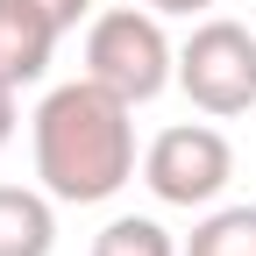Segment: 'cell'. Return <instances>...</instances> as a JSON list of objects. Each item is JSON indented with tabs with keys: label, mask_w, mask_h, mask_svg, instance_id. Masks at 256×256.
<instances>
[{
	"label": "cell",
	"mask_w": 256,
	"mask_h": 256,
	"mask_svg": "<svg viewBox=\"0 0 256 256\" xmlns=\"http://www.w3.org/2000/svg\"><path fill=\"white\" fill-rule=\"evenodd\" d=\"M57 249V214L50 192L0 185V256H50Z\"/></svg>",
	"instance_id": "obj_6"
},
{
	"label": "cell",
	"mask_w": 256,
	"mask_h": 256,
	"mask_svg": "<svg viewBox=\"0 0 256 256\" xmlns=\"http://www.w3.org/2000/svg\"><path fill=\"white\" fill-rule=\"evenodd\" d=\"M57 36H64V28L50 14H36L28 0H0V78H8V86H36L50 72Z\"/></svg>",
	"instance_id": "obj_5"
},
{
	"label": "cell",
	"mask_w": 256,
	"mask_h": 256,
	"mask_svg": "<svg viewBox=\"0 0 256 256\" xmlns=\"http://www.w3.org/2000/svg\"><path fill=\"white\" fill-rule=\"evenodd\" d=\"M86 78L121 92L128 107H150L156 92L178 78V50L164 36L156 8H107L86 28Z\"/></svg>",
	"instance_id": "obj_2"
},
{
	"label": "cell",
	"mask_w": 256,
	"mask_h": 256,
	"mask_svg": "<svg viewBox=\"0 0 256 256\" xmlns=\"http://www.w3.org/2000/svg\"><path fill=\"white\" fill-rule=\"evenodd\" d=\"M228 178H235V150L206 121H178L142 150V185L164 206H214L228 192Z\"/></svg>",
	"instance_id": "obj_4"
},
{
	"label": "cell",
	"mask_w": 256,
	"mask_h": 256,
	"mask_svg": "<svg viewBox=\"0 0 256 256\" xmlns=\"http://www.w3.org/2000/svg\"><path fill=\"white\" fill-rule=\"evenodd\" d=\"M14 92H22V86H8V78H0V150L14 142Z\"/></svg>",
	"instance_id": "obj_10"
},
{
	"label": "cell",
	"mask_w": 256,
	"mask_h": 256,
	"mask_svg": "<svg viewBox=\"0 0 256 256\" xmlns=\"http://www.w3.org/2000/svg\"><path fill=\"white\" fill-rule=\"evenodd\" d=\"M28 8H36V14H50L57 28H78V14L92 8V0H28Z\"/></svg>",
	"instance_id": "obj_9"
},
{
	"label": "cell",
	"mask_w": 256,
	"mask_h": 256,
	"mask_svg": "<svg viewBox=\"0 0 256 256\" xmlns=\"http://www.w3.org/2000/svg\"><path fill=\"white\" fill-rule=\"evenodd\" d=\"M128 114L136 107L121 92H107L100 78H72V86L43 92L28 136H36V178L50 200L100 206L136 178V121Z\"/></svg>",
	"instance_id": "obj_1"
},
{
	"label": "cell",
	"mask_w": 256,
	"mask_h": 256,
	"mask_svg": "<svg viewBox=\"0 0 256 256\" xmlns=\"http://www.w3.org/2000/svg\"><path fill=\"white\" fill-rule=\"evenodd\" d=\"M185 256H256V206H214L192 228Z\"/></svg>",
	"instance_id": "obj_8"
},
{
	"label": "cell",
	"mask_w": 256,
	"mask_h": 256,
	"mask_svg": "<svg viewBox=\"0 0 256 256\" xmlns=\"http://www.w3.org/2000/svg\"><path fill=\"white\" fill-rule=\"evenodd\" d=\"M92 256H185L171 242L164 220H150V214H114L100 235H92Z\"/></svg>",
	"instance_id": "obj_7"
},
{
	"label": "cell",
	"mask_w": 256,
	"mask_h": 256,
	"mask_svg": "<svg viewBox=\"0 0 256 256\" xmlns=\"http://www.w3.org/2000/svg\"><path fill=\"white\" fill-rule=\"evenodd\" d=\"M178 86H185V100L200 114H214V121L249 114L256 107V28H242L228 14L200 22L185 36V50H178Z\"/></svg>",
	"instance_id": "obj_3"
},
{
	"label": "cell",
	"mask_w": 256,
	"mask_h": 256,
	"mask_svg": "<svg viewBox=\"0 0 256 256\" xmlns=\"http://www.w3.org/2000/svg\"><path fill=\"white\" fill-rule=\"evenodd\" d=\"M142 8H156V14H200V8H214V0H142Z\"/></svg>",
	"instance_id": "obj_11"
}]
</instances>
